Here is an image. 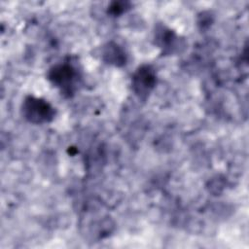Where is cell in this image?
Listing matches in <instances>:
<instances>
[{"label": "cell", "mask_w": 249, "mask_h": 249, "mask_svg": "<svg viewBox=\"0 0 249 249\" xmlns=\"http://www.w3.org/2000/svg\"><path fill=\"white\" fill-rule=\"evenodd\" d=\"M21 112L23 117L32 124L51 122L55 115L54 108L45 99L27 96L22 102Z\"/></svg>", "instance_id": "obj_1"}, {"label": "cell", "mask_w": 249, "mask_h": 249, "mask_svg": "<svg viewBox=\"0 0 249 249\" xmlns=\"http://www.w3.org/2000/svg\"><path fill=\"white\" fill-rule=\"evenodd\" d=\"M77 77L78 73L76 69L68 63L57 64L50 69L49 72L50 81L59 88L61 91L67 93L73 92L75 83L78 79Z\"/></svg>", "instance_id": "obj_2"}, {"label": "cell", "mask_w": 249, "mask_h": 249, "mask_svg": "<svg viewBox=\"0 0 249 249\" xmlns=\"http://www.w3.org/2000/svg\"><path fill=\"white\" fill-rule=\"evenodd\" d=\"M157 84V75L155 69L150 65L140 66L132 77V89L135 94L146 99Z\"/></svg>", "instance_id": "obj_3"}, {"label": "cell", "mask_w": 249, "mask_h": 249, "mask_svg": "<svg viewBox=\"0 0 249 249\" xmlns=\"http://www.w3.org/2000/svg\"><path fill=\"white\" fill-rule=\"evenodd\" d=\"M155 40L156 44L159 46V48L162 50L164 53H172L173 52L179 50V37L172 30L164 26H160L157 29L155 34Z\"/></svg>", "instance_id": "obj_4"}, {"label": "cell", "mask_w": 249, "mask_h": 249, "mask_svg": "<svg viewBox=\"0 0 249 249\" xmlns=\"http://www.w3.org/2000/svg\"><path fill=\"white\" fill-rule=\"evenodd\" d=\"M102 58L106 63L122 66L125 64L126 54L125 52L118 44L110 42L103 47Z\"/></svg>", "instance_id": "obj_5"}, {"label": "cell", "mask_w": 249, "mask_h": 249, "mask_svg": "<svg viewBox=\"0 0 249 249\" xmlns=\"http://www.w3.org/2000/svg\"><path fill=\"white\" fill-rule=\"evenodd\" d=\"M127 8H125V3L124 2H115L110 7V13L113 15H120L123 12H124Z\"/></svg>", "instance_id": "obj_6"}]
</instances>
